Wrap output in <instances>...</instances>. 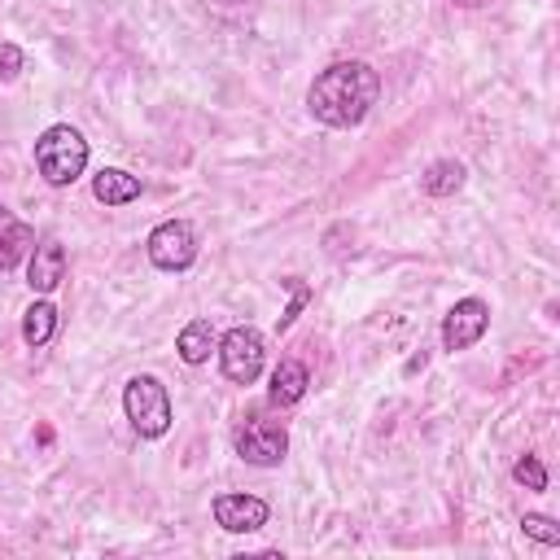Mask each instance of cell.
Returning a JSON list of instances; mask_svg holds the SVG:
<instances>
[{
  "label": "cell",
  "instance_id": "obj_14",
  "mask_svg": "<svg viewBox=\"0 0 560 560\" xmlns=\"http://www.w3.org/2000/svg\"><path fill=\"white\" fill-rule=\"evenodd\" d=\"M52 332H57V306H52L48 298H35V302L22 311V341H26L31 350H39V346L52 341Z\"/></svg>",
  "mask_w": 560,
  "mask_h": 560
},
{
  "label": "cell",
  "instance_id": "obj_3",
  "mask_svg": "<svg viewBox=\"0 0 560 560\" xmlns=\"http://www.w3.org/2000/svg\"><path fill=\"white\" fill-rule=\"evenodd\" d=\"M122 411H127V420H131V429L140 438H162L171 429V416H175L166 385L158 376H149V372H140V376H131L122 385Z\"/></svg>",
  "mask_w": 560,
  "mask_h": 560
},
{
  "label": "cell",
  "instance_id": "obj_11",
  "mask_svg": "<svg viewBox=\"0 0 560 560\" xmlns=\"http://www.w3.org/2000/svg\"><path fill=\"white\" fill-rule=\"evenodd\" d=\"M35 245V228L22 223L9 206H0V271H13Z\"/></svg>",
  "mask_w": 560,
  "mask_h": 560
},
{
  "label": "cell",
  "instance_id": "obj_19",
  "mask_svg": "<svg viewBox=\"0 0 560 560\" xmlns=\"http://www.w3.org/2000/svg\"><path fill=\"white\" fill-rule=\"evenodd\" d=\"M22 61H26V57H22V48L4 39V44H0V79H4V83H9V79H18V74H22Z\"/></svg>",
  "mask_w": 560,
  "mask_h": 560
},
{
  "label": "cell",
  "instance_id": "obj_16",
  "mask_svg": "<svg viewBox=\"0 0 560 560\" xmlns=\"http://www.w3.org/2000/svg\"><path fill=\"white\" fill-rule=\"evenodd\" d=\"M280 284L289 289V306L280 311V319H276V332H284V328H289V324H293V319L302 315V306L311 302V284H306V280H298V276H289V280H280Z\"/></svg>",
  "mask_w": 560,
  "mask_h": 560
},
{
  "label": "cell",
  "instance_id": "obj_15",
  "mask_svg": "<svg viewBox=\"0 0 560 560\" xmlns=\"http://www.w3.org/2000/svg\"><path fill=\"white\" fill-rule=\"evenodd\" d=\"M420 188H424L429 197H455V192L464 188V166H459L455 158H438V162L424 166Z\"/></svg>",
  "mask_w": 560,
  "mask_h": 560
},
{
  "label": "cell",
  "instance_id": "obj_7",
  "mask_svg": "<svg viewBox=\"0 0 560 560\" xmlns=\"http://www.w3.org/2000/svg\"><path fill=\"white\" fill-rule=\"evenodd\" d=\"M486 328H490V306L481 298H459L442 319V346L446 350H468L486 337Z\"/></svg>",
  "mask_w": 560,
  "mask_h": 560
},
{
  "label": "cell",
  "instance_id": "obj_8",
  "mask_svg": "<svg viewBox=\"0 0 560 560\" xmlns=\"http://www.w3.org/2000/svg\"><path fill=\"white\" fill-rule=\"evenodd\" d=\"M210 512H214V525L228 529V534H254V529H262L267 516H271L267 499H258V494H236V490L214 494Z\"/></svg>",
  "mask_w": 560,
  "mask_h": 560
},
{
  "label": "cell",
  "instance_id": "obj_4",
  "mask_svg": "<svg viewBox=\"0 0 560 560\" xmlns=\"http://www.w3.org/2000/svg\"><path fill=\"white\" fill-rule=\"evenodd\" d=\"M214 354H219V368L232 385H254L262 376V363H267V341L254 324H236L219 337Z\"/></svg>",
  "mask_w": 560,
  "mask_h": 560
},
{
  "label": "cell",
  "instance_id": "obj_10",
  "mask_svg": "<svg viewBox=\"0 0 560 560\" xmlns=\"http://www.w3.org/2000/svg\"><path fill=\"white\" fill-rule=\"evenodd\" d=\"M306 389H311V372H306V363H302V359H280L276 372H271L267 402H271V407H293V402L306 398Z\"/></svg>",
  "mask_w": 560,
  "mask_h": 560
},
{
  "label": "cell",
  "instance_id": "obj_2",
  "mask_svg": "<svg viewBox=\"0 0 560 560\" xmlns=\"http://www.w3.org/2000/svg\"><path fill=\"white\" fill-rule=\"evenodd\" d=\"M35 171L52 188H70L88 171V140L70 122H52L35 136Z\"/></svg>",
  "mask_w": 560,
  "mask_h": 560
},
{
  "label": "cell",
  "instance_id": "obj_6",
  "mask_svg": "<svg viewBox=\"0 0 560 560\" xmlns=\"http://www.w3.org/2000/svg\"><path fill=\"white\" fill-rule=\"evenodd\" d=\"M144 249H149V262L158 271H188L197 262V232L188 219H166L149 232Z\"/></svg>",
  "mask_w": 560,
  "mask_h": 560
},
{
  "label": "cell",
  "instance_id": "obj_18",
  "mask_svg": "<svg viewBox=\"0 0 560 560\" xmlns=\"http://www.w3.org/2000/svg\"><path fill=\"white\" fill-rule=\"evenodd\" d=\"M521 525H525V534H529L534 542H542V547H556V542H560V525H556L551 516H542V512H525Z\"/></svg>",
  "mask_w": 560,
  "mask_h": 560
},
{
  "label": "cell",
  "instance_id": "obj_1",
  "mask_svg": "<svg viewBox=\"0 0 560 560\" xmlns=\"http://www.w3.org/2000/svg\"><path fill=\"white\" fill-rule=\"evenodd\" d=\"M381 96V74L368 61H332L306 88V109L324 127H359Z\"/></svg>",
  "mask_w": 560,
  "mask_h": 560
},
{
  "label": "cell",
  "instance_id": "obj_12",
  "mask_svg": "<svg viewBox=\"0 0 560 560\" xmlns=\"http://www.w3.org/2000/svg\"><path fill=\"white\" fill-rule=\"evenodd\" d=\"M140 192H144V184H140L131 171L101 166V171L92 175V197H96L101 206H131Z\"/></svg>",
  "mask_w": 560,
  "mask_h": 560
},
{
  "label": "cell",
  "instance_id": "obj_20",
  "mask_svg": "<svg viewBox=\"0 0 560 560\" xmlns=\"http://www.w3.org/2000/svg\"><path fill=\"white\" fill-rule=\"evenodd\" d=\"M451 4H459V9H481V4H490V0H451Z\"/></svg>",
  "mask_w": 560,
  "mask_h": 560
},
{
  "label": "cell",
  "instance_id": "obj_13",
  "mask_svg": "<svg viewBox=\"0 0 560 560\" xmlns=\"http://www.w3.org/2000/svg\"><path fill=\"white\" fill-rule=\"evenodd\" d=\"M214 346H219V332H214L210 319H188V324L179 328V337H175V350H179V359H184L188 368H201V363L214 354Z\"/></svg>",
  "mask_w": 560,
  "mask_h": 560
},
{
  "label": "cell",
  "instance_id": "obj_5",
  "mask_svg": "<svg viewBox=\"0 0 560 560\" xmlns=\"http://www.w3.org/2000/svg\"><path fill=\"white\" fill-rule=\"evenodd\" d=\"M232 446H236V455H241L245 464H254V468H276V464L284 459V451H289V433H284V424H276V420H267V416H245V420L236 424V433H232Z\"/></svg>",
  "mask_w": 560,
  "mask_h": 560
},
{
  "label": "cell",
  "instance_id": "obj_9",
  "mask_svg": "<svg viewBox=\"0 0 560 560\" xmlns=\"http://www.w3.org/2000/svg\"><path fill=\"white\" fill-rule=\"evenodd\" d=\"M66 280V249H61V241H39V245H31V262H26V284H31V293H52L57 284Z\"/></svg>",
  "mask_w": 560,
  "mask_h": 560
},
{
  "label": "cell",
  "instance_id": "obj_17",
  "mask_svg": "<svg viewBox=\"0 0 560 560\" xmlns=\"http://www.w3.org/2000/svg\"><path fill=\"white\" fill-rule=\"evenodd\" d=\"M512 481L516 486H525V490H547V468H542V459L538 455H521L516 464H512Z\"/></svg>",
  "mask_w": 560,
  "mask_h": 560
}]
</instances>
